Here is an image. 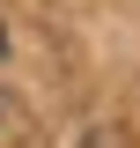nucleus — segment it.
I'll use <instances>...</instances> for the list:
<instances>
[{"label":"nucleus","instance_id":"obj_1","mask_svg":"<svg viewBox=\"0 0 140 148\" xmlns=\"http://www.w3.org/2000/svg\"><path fill=\"white\" fill-rule=\"evenodd\" d=\"M0 52H7V30H0Z\"/></svg>","mask_w":140,"mask_h":148}]
</instances>
